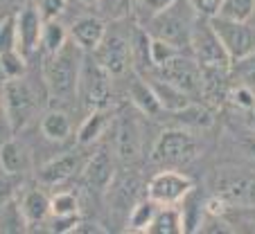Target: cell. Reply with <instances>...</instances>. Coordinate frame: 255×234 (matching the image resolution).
<instances>
[{
  "label": "cell",
  "mask_w": 255,
  "mask_h": 234,
  "mask_svg": "<svg viewBox=\"0 0 255 234\" xmlns=\"http://www.w3.org/2000/svg\"><path fill=\"white\" fill-rule=\"evenodd\" d=\"M82 50L75 43H68L61 52L45 57L43 63V86L50 99L59 101H70L72 97H77L79 86V70H82Z\"/></svg>",
  "instance_id": "1"
},
{
  "label": "cell",
  "mask_w": 255,
  "mask_h": 234,
  "mask_svg": "<svg viewBox=\"0 0 255 234\" xmlns=\"http://www.w3.org/2000/svg\"><path fill=\"white\" fill-rule=\"evenodd\" d=\"M2 104H5L11 135L20 133L25 126H29V122L39 115L41 108L39 95L25 77L2 81Z\"/></svg>",
  "instance_id": "2"
},
{
  "label": "cell",
  "mask_w": 255,
  "mask_h": 234,
  "mask_svg": "<svg viewBox=\"0 0 255 234\" xmlns=\"http://www.w3.org/2000/svg\"><path fill=\"white\" fill-rule=\"evenodd\" d=\"M199 158V140L190 129L176 126L158 135L151 149V162L165 169H176Z\"/></svg>",
  "instance_id": "3"
},
{
  "label": "cell",
  "mask_w": 255,
  "mask_h": 234,
  "mask_svg": "<svg viewBox=\"0 0 255 234\" xmlns=\"http://www.w3.org/2000/svg\"><path fill=\"white\" fill-rule=\"evenodd\" d=\"M190 50L194 61L206 70H231V57L224 48L219 34L215 32L210 18L197 16L190 32Z\"/></svg>",
  "instance_id": "4"
},
{
  "label": "cell",
  "mask_w": 255,
  "mask_h": 234,
  "mask_svg": "<svg viewBox=\"0 0 255 234\" xmlns=\"http://www.w3.org/2000/svg\"><path fill=\"white\" fill-rule=\"evenodd\" d=\"M113 75L95 59L93 52H84L82 57V70H79V86L77 97H82L84 106L88 110L93 108H106L111 101Z\"/></svg>",
  "instance_id": "5"
},
{
  "label": "cell",
  "mask_w": 255,
  "mask_h": 234,
  "mask_svg": "<svg viewBox=\"0 0 255 234\" xmlns=\"http://www.w3.org/2000/svg\"><path fill=\"white\" fill-rule=\"evenodd\" d=\"M190 0H178L176 5H172L169 9L160 11V14L151 16L149 18V36H158L165 38L169 43L183 48L190 43V32H192L194 18H197V11H188L190 9Z\"/></svg>",
  "instance_id": "6"
},
{
  "label": "cell",
  "mask_w": 255,
  "mask_h": 234,
  "mask_svg": "<svg viewBox=\"0 0 255 234\" xmlns=\"http://www.w3.org/2000/svg\"><path fill=\"white\" fill-rule=\"evenodd\" d=\"M215 194L231 207H255V171L242 167H219L215 173Z\"/></svg>",
  "instance_id": "7"
},
{
  "label": "cell",
  "mask_w": 255,
  "mask_h": 234,
  "mask_svg": "<svg viewBox=\"0 0 255 234\" xmlns=\"http://www.w3.org/2000/svg\"><path fill=\"white\" fill-rule=\"evenodd\" d=\"M192 189L197 187L188 173H181L176 169H163L147 182V198H151L156 205H181V201Z\"/></svg>",
  "instance_id": "8"
},
{
  "label": "cell",
  "mask_w": 255,
  "mask_h": 234,
  "mask_svg": "<svg viewBox=\"0 0 255 234\" xmlns=\"http://www.w3.org/2000/svg\"><path fill=\"white\" fill-rule=\"evenodd\" d=\"M210 23L215 27V32L219 34V38H222L231 61L255 52V27H251L249 23L228 20V18H222V16H212Z\"/></svg>",
  "instance_id": "9"
},
{
  "label": "cell",
  "mask_w": 255,
  "mask_h": 234,
  "mask_svg": "<svg viewBox=\"0 0 255 234\" xmlns=\"http://www.w3.org/2000/svg\"><path fill=\"white\" fill-rule=\"evenodd\" d=\"M156 77L165 79V81L174 83L190 97H197L203 92V75L201 66L194 61V57H185V54H176L172 61H167L163 68L156 70Z\"/></svg>",
  "instance_id": "10"
},
{
  "label": "cell",
  "mask_w": 255,
  "mask_h": 234,
  "mask_svg": "<svg viewBox=\"0 0 255 234\" xmlns=\"http://www.w3.org/2000/svg\"><path fill=\"white\" fill-rule=\"evenodd\" d=\"M116 124V138H113V151L120 162H133L140 156L142 147V131L131 110H120L118 117L113 120Z\"/></svg>",
  "instance_id": "11"
},
{
  "label": "cell",
  "mask_w": 255,
  "mask_h": 234,
  "mask_svg": "<svg viewBox=\"0 0 255 234\" xmlns=\"http://www.w3.org/2000/svg\"><path fill=\"white\" fill-rule=\"evenodd\" d=\"M43 11L36 2L27 0L18 11H16V32H18V50L27 54L36 52L41 48V34H43Z\"/></svg>",
  "instance_id": "12"
},
{
  "label": "cell",
  "mask_w": 255,
  "mask_h": 234,
  "mask_svg": "<svg viewBox=\"0 0 255 234\" xmlns=\"http://www.w3.org/2000/svg\"><path fill=\"white\" fill-rule=\"evenodd\" d=\"M93 54L113 77L125 75L133 66V50H131V43L122 34H106L102 45Z\"/></svg>",
  "instance_id": "13"
},
{
  "label": "cell",
  "mask_w": 255,
  "mask_h": 234,
  "mask_svg": "<svg viewBox=\"0 0 255 234\" xmlns=\"http://www.w3.org/2000/svg\"><path fill=\"white\" fill-rule=\"evenodd\" d=\"M113 180H116V158L109 149L102 147L100 151H95L91 158L84 162L82 167V182L91 191H104L111 189Z\"/></svg>",
  "instance_id": "14"
},
{
  "label": "cell",
  "mask_w": 255,
  "mask_h": 234,
  "mask_svg": "<svg viewBox=\"0 0 255 234\" xmlns=\"http://www.w3.org/2000/svg\"><path fill=\"white\" fill-rule=\"evenodd\" d=\"M82 156L75 151H66V153H59L54 156L52 160L43 164L36 173L41 185L45 187H57V185H63L66 180H70L75 173H82Z\"/></svg>",
  "instance_id": "15"
},
{
  "label": "cell",
  "mask_w": 255,
  "mask_h": 234,
  "mask_svg": "<svg viewBox=\"0 0 255 234\" xmlns=\"http://www.w3.org/2000/svg\"><path fill=\"white\" fill-rule=\"evenodd\" d=\"M34 167L32 149L16 138H7L0 144V171L9 176H25Z\"/></svg>",
  "instance_id": "16"
},
{
  "label": "cell",
  "mask_w": 255,
  "mask_h": 234,
  "mask_svg": "<svg viewBox=\"0 0 255 234\" xmlns=\"http://www.w3.org/2000/svg\"><path fill=\"white\" fill-rule=\"evenodd\" d=\"M106 34V20L102 16H82L70 25V41L82 52H95Z\"/></svg>",
  "instance_id": "17"
},
{
  "label": "cell",
  "mask_w": 255,
  "mask_h": 234,
  "mask_svg": "<svg viewBox=\"0 0 255 234\" xmlns=\"http://www.w3.org/2000/svg\"><path fill=\"white\" fill-rule=\"evenodd\" d=\"M18 210H20V216H23L27 228L45 223V221L50 219V214H52V210H50V196L43 189L23 191L18 198Z\"/></svg>",
  "instance_id": "18"
},
{
  "label": "cell",
  "mask_w": 255,
  "mask_h": 234,
  "mask_svg": "<svg viewBox=\"0 0 255 234\" xmlns=\"http://www.w3.org/2000/svg\"><path fill=\"white\" fill-rule=\"evenodd\" d=\"M111 124H113V110L109 106L106 108H93L86 120L82 122V126H79L77 142L82 147H91V144H95L106 133V129Z\"/></svg>",
  "instance_id": "19"
},
{
  "label": "cell",
  "mask_w": 255,
  "mask_h": 234,
  "mask_svg": "<svg viewBox=\"0 0 255 234\" xmlns=\"http://www.w3.org/2000/svg\"><path fill=\"white\" fill-rule=\"evenodd\" d=\"M129 97H131V106H133L138 113L147 115V117H160V115L165 113L154 86H151L149 81H144V79H135V81L131 83Z\"/></svg>",
  "instance_id": "20"
},
{
  "label": "cell",
  "mask_w": 255,
  "mask_h": 234,
  "mask_svg": "<svg viewBox=\"0 0 255 234\" xmlns=\"http://www.w3.org/2000/svg\"><path fill=\"white\" fill-rule=\"evenodd\" d=\"M172 115V120L176 122L178 126H183V129H210L212 124H215V113H212L208 106L203 104H197V101H192V104H188L185 108L176 110V113H169Z\"/></svg>",
  "instance_id": "21"
},
{
  "label": "cell",
  "mask_w": 255,
  "mask_h": 234,
  "mask_svg": "<svg viewBox=\"0 0 255 234\" xmlns=\"http://www.w3.org/2000/svg\"><path fill=\"white\" fill-rule=\"evenodd\" d=\"M41 133L50 142H66L72 135V122L68 113L57 108H50L41 115Z\"/></svg>",
  "instance_id": "22"
},
{
  "label": "cell",
  "mask_w": 255,
  "mask_h": 234,
  "mask_svg": "<svg viewBox=\"0 0 255 234\" xmlns=\"http://www.w3.org/2000/svg\"><path fill=\"white\" fill-rule=\"evenodd\" d=\"M149 83L154 86V90H156V95H158L160 106L165 108V113H176V110L185 108L188 104L194 101V97H190L188 92H183L181 88H176L174 83L165 81V79H160V77L149 79Z\"/></svg>",
  "instance_id": "23"
},
{
  "label": "cell",
  "mask_w": 255,
  "mask_h": 234,
  "mask_svg": "<svg viewBox=\"0 0 255 234\" xmlns=\"http://www.w3.org/2000/svg\"><path fill=\"white\" fill-rule=\"evenodd\" d=\"M68 43H70V27H66L59 18L45 20L43 34H41V50H43L45 57L61 52Z\"/></svg>",
  "instance_id": "24"
},
{
  "label": "cell",
  "mask_w": 255,
  "mask_h": 234,
  "mask_svg": "<svg viewBox=\"0 0 255 234\" xmlns=\"http://www.w3.org/2000/svg\"><path fill=\"white\" fill-rule=\"evenodd\" d=\"M151 234H183V219L176 205H160L149 225Z\"/></svg>",
  "instance_id": "25"
},
{
  "label": "cell",
  "mask_w": 255,
  "mask_h": 234,
  "mask_svg": "<svg viewBox=\"0 0 255 234\" xmlns=\"http://www.w3.org/2000/svg\"><path fill=\"white\" fill-rule=\"evenodd\" d=\"M160 205H156L151 198H140V201L133 203V207L129 210V219H127V225H129V232H149V225L154 221V214Z\"/></svg>",
  "instance_id": "26"
},
{
  "label": "cell",
  "mask_w": 255,
  "mask_h": 234,
  "mask_svg": "<svg viewBox=\"0 0 255 234\" xmlns=\"http://www.w3.org/2000/svg\"><path fill=\"white\" fill-rule=\"evenodd\" d=\"M203 216H206V210H203V203H199L197 189H192L188 196L181 201V219H183V234H194L201 230Z\"/></svg>",
  "instance_id": "27"
},
{
  "label": "cell",
  "mask_w": 255,
  "mask_h": 234,
  "mask_svg": "<svg viewBox=\"0 0 255 234\" xmlns=\"http://www.w3.org/2000/svg\"><path fill=\"white\" fill-rule=\"evenodd\" d=\"M25 72H27V59H25V54L20 50L0 54V79L2 81L25 77Z\"/></svg>",
  "instance_id": "28"
},
{
  "label": "cell",
  "mask_w": 255,
  "mask_h": 234,
  "mask_svg": "<svg viewBox=\"0 0 255 234\" xmlns=\"http://www.w3.org/2000/svg\"><path fill=\"white\" fill-rule=\"evenodd\" d=\"M226 101L237 110V113H255V88L235 83L228 88Z\"/></svg>",
  "instance_id": "29"
},
{
  "label": "cell",
  "mask_w": 255,
  "mask_h": 234,
  "mask_svg": "<svg viewBox=\"0 0 255 234\" xmlns=\"http://www.w3.org/2000/svg\"><path fill=\"white\" fill-rule=\"evenodd\" d=\"M255 14V0H222V7H219V14L222 18L228 20H242V23H249Z\"/></svg>",
  "instance_id": "30"
},
{
  "label": "cell",
  "mask_w": 255,
  "mask_h": 234,
  "mask_svg": "<svg viewBox=\"0 0 255 234\" xmlns=\"http://www.w3.org/2000/svg\"><path fill=\"white\" fill-rule=\"evenodd\" d=\"M176 54H181V48L165 38H158V36H149V59H151V66L154 70L163 68L167 61H172Z\"/></svg>",
  "instance_id": "31"
},
{
  "label": "cell",
  "mask_w": 255,
  "mask_h": 234,
  "mask_svg": "<svg viewBox=\"0 0 255 234\" xmlns=\"http://www.w3.org/2000/svg\"><path fill=\"white\" fill-rule=\"evenodd\" d=\"M231 81L255 88V52L231 61Z\"/></svg>",
  "instance_id": "32"
},
{
  "label": "cell",
  "mask_w": 255,
  "mask_h": 234,
  "mask_svg": "<svg viewBox=\"0 0 255 234\" xmlns=\"http://www.w3.org/2000/svg\"><path fill=\"white\" fill-rule=\"evenodd\" d=\"M52 216H75L79 214V198L72 191H57L50 196Z\"/></svg>",
  "instance_id": "33"
},
{
  "label": "cell",
  "mask_w": 255,
  "mask_h": 234,
  "mask_svg": "<svg viewBox=\"0 0 255 234\" xmlns=\"http://www.w3.org/2000/svg\"><path fill=\"white\" fill-rule=\"evenodd\" d=\"M97 7H100V14L104 20H125L133 11L131 0H100Z\"/></svg>",
  "instance_id": "34"
},
{
  "label": "cell",
  "mask_w": 255,
  "mask_h": 234,
  "mask_svg": "<svg viewBox=\"0 0 255 234\" xmlns=\"http://www.w3.org/2000/svg\"><path fill=\"white\" fill-rule=\"evenodd\" d=\"M18 50V32H16V14L0 20V54Z\"/></svg>",
  "instance_id": "35"
},
{
  "label": "cell",
  "mask_w": 255,
  "mask_h": 234,
  "mask_svg": "<svg viewBox=\"0 0 255 234\" xmlns=\"http://www.w3.org/2000/svg\"><path fill=\"white\" fill-rule=\"evenodd\" d=\"M79 221H82V214H75V216H52L50 214L45 225H48V230L54 234H70V232H75Z\"/></svg>",
  "instance_id": "36"
},
{
  "label": "cell",
  "mask_w": 255,
  "mask_h": 234,
  "mask_svg": "<svg viewBox=\"0 0 255 234\" xmlns=\"http://www.w3.org/2000/svg\"><path fill=\"white\" fill-rule=\"evenodd\" d=\"M20 180L18 176H9V173H2L0 176V207H5L7 203H11L18 194Z\"/></svg>",
  "instance_id": "37"
},
{
  "label": "cell",
  "mask_w": 255,
  "mask_h": 234,
  "mask_svg": "<svg viewBox=\"0 0 255 234\" xmlns=\"http://www.w3.org/2000/svg\"><path fill=\"white\" fill-rule=\"evenodd\" d=\"M228 207H231V205H228V203L224 201L219 194H212L210 198H206V201H203V210H206V216H210V219H215V221L222 219V216L228 212Z\"/></svg>",
  "instance_id": "38"
},
{
  "label": "cell",
  "mask_w": 255,
  "mask_h": 234,
  "mask_svg": "<svg viewBox=\"0 0 255 234\" xmlns=\"http://www.w3.org/2000/svg\"><path fill=\"white\" fill-rule=\"evenodd\" d=\"M192 9L197 11V16L203 18H212V16L219 14V7H222V0H190Z\"/></svg>",
  "instance_id": "39"
},
{
  "label": "cell",
  "mask_w": 255,
  "mask_h": 234,
  "mask_svg": "<svg viewBox=\"0 0 255 234\" xmlns=\"http://www.w3.org/2000/svg\"><path fill=\"white\" fill-rule=\"evenodd\" d=\"M178 0H140V9L144 11V14L149 16H156V14H160V11H165V9H169L172 5H176Z\"/></svg>",
  "instance_id": "40"
},
{
  "label": "cell",
  "mask_w": 255,
  "mask_h": 234,
  "mask_svg": "<svg viewBox=\"0 0 255 234\" xmlns=\"http://www.w3.org/2000/svg\"><path fill=\"white\" fill-rule=\"evenodd\" d=\"M41 11H43V18L50 20V18H59L66 9V0H41L39 2Z\"/></svg>",
  "instance_id": "41"
},
{
  "label": "cell",
  "mask_w": 255,
  "mask_h": 234,
  "mask_svg": "<svg viewBox=\"0 0 255 234\" xmlns=\"http://www.w3.org/2000/svg\"><path fill=\"white\" fill-rule=\"evenodd\" d=\"M9 135H11V129L5 113V104H2V86H0V138H9Z\"/></svg>",
  "instance_id": "42"
},
{
  "label": "cell",
  "mask_w": 255,
  "mask_h": 234,
  "mask_svg": "<svg viewBox=\"0 0 255 234\" xmlns=\"http://www.w3.org/2000/svg\"><path fill=\"white\" fill-rule=\"evenodd\" d=\"M84 232H91V234H104L106 230L102 228L100 223H88V221H79V225L75 228V234H84Z\"/></svg>",
  "instance_id": "43"
},
{
  "label": "cell",
  "mask_w": 255,
  "mask_h": 234,
  "mask_svg": "<svg viewBox=\"0 0 255 234\" xmlns=\"http://www.w3.org/2000/svg\"><path fill=\"white\" fill-rule=\"evenodd\" d=\"M77 2H82V5H86V7H97L100 0H77Z\"/></svg>",
  "instance_id": "44"
}]
</instances>
